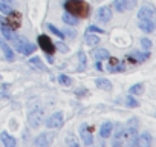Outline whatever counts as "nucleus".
<instances>
[{
    "label": "nucleus",
    "instance_id": "1",
    "mask_svg": "<svg viewBox=\"0 0 156 147\" xmlns=\"http://www.w3.org/2000/svg\"><path fill=\"white\" fill-rule=\"evenodd\" d=\"M136 138H138V132L136 129H121L118 126L116 129V133H115V138H113V145L115 147H132L135 145L136 142Z\"/></svg>",
    "mask_w": 156,
    "mask_h": 147
},
{
    "label": "nucleus",
    "instance_id": "2",
    "mask_svg": "<svg viewBox=\"0 0 156 147\" xmlns=\"http://www.w3.org/2000/svg\"><path fill=\"white\" fill-rule=\"evenodd\" d=\"M64 8L69 14L75 17H87L89 16V6L83 0H67L64 3Z\"/></svg>",
    "mask_w": 156,
    "mask_h": 147
},
{
    "label": "nucleus",
    "instance_id": "3",
    "mask_svg": "<svg viewBox=\"0 0 156 147\" xmlns=\"http://www.w3.org/2000/svg\"><path fill=\"white\" fill-rule=\"evenodd\" d=\"M41 120H43V107L40 104V101H35V107L29 110V115H28V121H29V126L37 129L40 124H41Z\"/></svg>",
    "mask_w": 156,
    "mask_h": 147
},
{
    "label": "nucleus",
    "instance_id": "4",
    "mask_svg": "<svg viewBox=\"0 0 156 147\" xmlns=\"http://www.w3.org/2000/svg\"><path fill=\"white\" fill-rule=\"evenodd\" d=\"M136 6V0H113V8L118 13L130 11Z\"/></svg>",
    "mask_w": 156,
    "mask_h": 147
},
{
    "label": "nucleus",
    "instance_id": "5",
    "mask_svg": "<svg viewBox=\"0 0 156 147\" xmlns=\"http://www.w3.org/2000/svg\"><path fill=\"white\" fill-rule=\"evenodd\" d=\"M6 25H8L11 29H19L20 25H22V14L17 13V11H11V13H8Z\"/></svg>",
    "mask_w": 156,
    "mask_h": 147
},
{
    "label": "nucleus",
    "instance_id": "6",
    "mask_svg": "<svg viewBox=\"0 0 156 147\" xmlns=\"http://www.w3.org/2000/svg\"><path fill=\"white\" fill-rule=\"evenodd\" d=\"M63 126V113L61 112H55L54 115H51L46 120V127L49 129H58Z\"/></svg>",
    "mask_w": 156,
    "mask_h": 147
},
{
    "label": "nucleus",
    "instance_id": "7",
    "mask_svg": "<svg viewBox=\"0 0 156 147\" xmlns=\"http://www.w3.org/2000/svg\"><path fill=\"white\" fill-rule=\"evenodd\" d=\"M38 45H40V48L46 52V54H54V51H55V46H54V43L51 41V38L48 37V35H40L38 37Z\"/></svg>",
    "mask_w": 156,
    "mask_h": 147
},
{
    "label": "nucleus",
    "instance_id": "8",
    "mask_svg": "<svg viewBox=\"0 0 156 147\" xmlns=\"http://www.w3.org/2000/svg\"><path fill=\"white\" fill-rule=\"evenodd\" d=\"M97 17H98L100 22L107 23V22L112 19V11H110V8H109V6H101V8L97 11Z\"/></svg>",
    "mask_w": 156,
    "mask_h": 147
},
{
    "label": "nucleus",
    "instance_id": "9",
    "mask_svg": "<svg viewBox=\"0 0 156 147\" xmlns=\"http://www.w3.org/2000/svg\"><path fill=\"white\" fill-rule=\"evenodd\" d=\"M138 17L141 20H153L154 17V9L151 6H142L138 13Z\"/></svg>",
    "mask_w": 156,
    "mask_h": 147
},
{
    "label": "nucleus",
    "instance_id": "10",
    "mask_svg": "<svg viewBox=\"0 0 156 147\" xmlns=\"http://www.w3.org/2000/svg\"><path fill=\"white\" fill-rule=\"evenodd\" d=\"M29 66L31 67H34L35 70H40V72H48V67L44 66V63L41 61V58L40 57H32V58H29Z\"/></svg>",
    "mask_w": 156,
    "mask_h": 147
},
{
    "label": "nucleus",
    "instance_id": "11",
    "mask_svg": "<svg viewBox=\"0 0 156 147\" xmlns=\"http://www.w3.org/2000/svg\"><path fill=\"white\" fill-rule=\"evenodd\" d=\"M51 139H52L51 133H41V135H38V136L34 139V144L38 145V147H46V145L51 144Z\"/></svg>",
    "mask_w": 156,
    "mask_h": 147
},
{
    "label": "nucleus",
    "instance_id": "12",
    "mask_svg": "<svg viewBox=\"0 0 156 147\" xmlns=\"http://www.w3.org/2000/svg\"><path fill=\"white\" fill-rule=\"evenodd\" d=\"M80 132H81V138H83V142H84L86 145H90V144L94 142V138H92L90 132H87V124H83V126L80 127Z\"/></svg>",
    "mask_w": 156,
    "mask_h": 147
},
{
    "label": "nucleus",
    "instance_id": "13",
    "mask_svg": "<svg viewBox=\"0 0 156 147\" xmlns=\"http://www.w3.org/2000/svg\"><path fill=\"white\" fill-rule=\"evenodd\" d=\"M138 147H150L151 145V136L148 133H142L139 138H136V142H135Z\"/></svg>",
    "mask_w": 156,
    "mask_h": 147
},
{
    "label": "nucleus",
    "instance_id": "14",
    "mask_svg": "<svg viewBox=\"0 0 156 147\" xmlns=\"http://www.w3.org/2000/svg\"><path fill=\"white\" fill-rule=\"evenodd\" d=\"M0 48H2V51H3L8 61H14V51L9 48V45H6L3 40H0Z\"/></svg>",
    "mask_w": 156,
    "mask_h": 147
},
{
    "label": "nucleus",
    "instance_id": "15",
    "mask_svg": "<svg viewBox=\"0 0 156 147\" xmlns=\"http://www.w3.org/2000/svg\"><path fill=\"white\" fill-rule=\"evenodd\" d=\"M112 129H113V124L112 123H104L103 126H101V129H100V136L101 138H107V136H110L112 135Z\"/></svg>",
    "mask_w": 156,
    "mask_h": 147
},
{
    "label": "nucleus",
    "instance_id": "16",
    "mask_svg": "<svg viewBox=\"0 0 156 147\" xmlns=\"http://www.w3.org/2000/svg\"><path fill=\"white\" fill-rule=\"evenodd\" d=\"M3 25H2V28H0V29H2V34L5 35V38L6 40H9V41H12V38L16 37V34H14V29H11L5 22H2Z\"/></svg>",
    "mask_w": 156,
    "mask_h": 147
},
{
    "label": "nucleus",
    "instance_id": "17",
    "mask_svg": "<svg viewBox=\"0 0 156 147\" xmlns=\"http://www.w3.org/2000/svg\"><path fill=\"white\" fill-rule=\"evenodd\" d=\"M139 28L144 32H153L154 31V22L153 20H141L139 22Z\"/></svg>",
    "mask_w": 156,
    "mask_h": 147
},
{
    "label": "nucleus",
    "instance_id": "18",
    "mask_svg": "<svg viewBox=\"0 0 156 147\" xmlns=\"http://www.w3.org/2000/svg\"><path fill=\"white\" fill-rule=\"evenodd\" d=\"M92 55H94L97 60H104V58H109V57H110L109 51H107V49H103V48H100V49H94Z\"/></svg>",
    "mask_w": 156,
    "mask_h": 147
},
{
    "label": "nucleus",
    "instance_id": "19",
    "mask_svg": "<svg viewBox=\"0 0 156 147\" xmlns=\"http://www.w3.org/2000/svg\"><path fill=\"white\" fill-rule=\"evenodd\" d=\"M95 84H97L100 89H104V91H110V89H112V83H110L109 80H106V78H97Z\"/></svg>",
    "mask_w": 156,
    "mask_h": 147
},
{
    "label": "nucleus",
    "instance_id": "20",
    "mask_svg": "<svg viewBox=\"0 0 156 147\" xmlns=\"http://www.w3.org/2000/svg\"><path fill=\"white\" fill-rule=\"evenodd\" d=\"M2 139H3V144H5L6 147H14V145H16V139H14L11 135H8V132H3V133H2Z\"/></svg>",
    "mask_w": 156,
    "mask_h": 147
},
{
    "label": "nucleus",
    "instance_id": "21",
    "mask_svg": "<svg viewBox=\"0 0 156 147\" xmlns=\"http://www.w3.org/2000/svg\"><path fill=\"white\" fill-rule=\"evenodd\" d=\"M86 43H87L89 46H97V45L100 43V37L92 35V34H87V35H86Z\"/></svg>",
    "mask_w": 156,
    "mask_h": 147
},
{
    "label": "nucleus",
    "instance_id": "22",
    "mask_svg": "<svg viewBox=\"0 0 156 147\" xmlns=\"http://www.w3.org/2000/svg\"><path fill=\"white\" fill-rule=\"evenodd\" d=\"M63 20H64V23L66 25H76V17L75 16H72V14H69V13H66L64 16H63Z\"/></svg>",
    "mask_w": 156,
    "mask_h": 147
},
{
    "label": "nucleus",
    "instance_id": "23",
    "mask_svg": "<svg viewBox=\"0 0 156 147\" xmlns=\"http://www.w3.org/2000/svg\"><path fill=\"white\" fill-rule=\"evenodd\" d=\"M142 92H144V84L142 83H138V84H135V86L130 88V94L132 95H139Z\"/></svg>",
    "mask_w": 156,
    "mask_h": 147
},
{
    "label": "nucleus",
    "instance_id": "24",
    "mask_svg": "<svg viewBox=\"0 0 156 147\" xmlns=\"http://www.w3.org/2000/svg\"><path fill=\"white\" fill-rule=\"evenodd\" d=\"M0 13H3V14L11 13V5H9V3H6V2H2V0H0Z\"/></svg>",
    "mask_w": 156,
    "mask_h": 147
},
{
    "label": "nucleus",
    "instance_id": "25",
    "mask_svg": "<svg viewBox=\"0 0 156 147\" xmlns=\"http://www.w3.org/2000/svg\"><path fill=\"white\" fill-rule=\"evenodd\" d=\"M78 58H80V67H78V69H84L86 67V55H84V52H78Z\"/></svg>",
    "mask_w": 156,
    "mask_h": 147
},
{
    "label": "nucleus",
    "instance_id": "26",
    "mask_svg": "<svg viewBox=\"0 0 156 147\" xmlns=\"http://www.w3.org/2000/svg\"><path fill=\"white\" fill-rule=\"evenodd\" d=\"M48 28H49V29H51V31H52V32H54V34H55V35H57L58 38H64V34H63V32H61L60 29H57V28H55L54 25L48 23Z\"/></svg>",
    "mask_w": 156,
    "mask_h": 147
},
{
    "label": "nucleus",
    "instance_id": "27",
    "mask_svg": "<svg viewBox=\"0 0 156 147\" xmlns=\"http://www.w3.org/2000/svg\"><path fill=\"white\" fill-rule=\"evenodd\" d=\"M35 51V46L32 45V43H29V41H26V45H25V51H23V54L25 55H29V54H32Z\"/></svg>",
    "mask_w": 156,
    "mask_h": 147
},
{
    "label": "nucleus",
    "instance_id": "28",
    "mask_svg": "<svg viewBox=\"0 0 156 147\" xmlns=\"http://www.w3.org/2000/svg\"><path fill=\"white\" fill-rule=\"evenodd\" d=\"M58 81H60L63 86H70V84H72V80H70L69 77H66V75H58Z\"/></svg>",
    "mask_w": 156,
    "mask_h": 147
},
{
    "label": "nucleus",
    "instance_id": "29",
    "mask_svg": "<svg viewBox=\"0 0 156 147\" xmlns=\"http://www.w3.org/2000/svg\"><path fill=\"white\" fill-rule=\"evenodd\" d=\"M141 46H142L145 51H150L153 45H151V41H150L148 38H145V37H144V38H141Z\"/></svg>",
    "mask_w": 156,
    "mask_h": 147
},
{
    "label": "nucleus",
    "instance_id": "30",
    "mask_svg": "<svg viewBox=\"0 0 156 147\" xmlns=\"http://www.w3.org/2000/svg\"><path fill=\"white\" fill-rule=\"evenodd\" d=\"M55 49H58V51H60V52H63V54H66V52L69 51V48H67L63 41H58V43L55 45Z\"/></svg>",
    "mask_w": 156,
    "mask_h": 147
},
{
    "label": "nucleus",
    "instance_id": "31",
    "mask_svg": "<svg viewBox=\"0 0 156 147\" xmlns=\"http://www.w3.org/2000/svg\"><path fill=\"white\" fill-rule=\"evenodd\" d=\"M126 104H127L129 107H136L139 103H138L135 98H132V97H127V98H126Z\"/></svg>",
    "mask_w": 156,
    "mask_h": 147
},
{
    "label": "nucleus",
    "instance_id": "32",
    "mask_svg": "<svg viewBox=\"0 0 156 147\" xmlns=\"http://www.w3.org/2000/svg\"><path fill=\"white\" fill-rule=\"evenodd\" d=\"M135 57H138V61H144L145 58H148V54H139V52H133Z\"/></svg>",
    "mask_w": 156,
    "mask_h": 147
},
{
    "label": "nucleus",
    "instance_id": "33",
    "mask_svg": "<svg viewBox=\"0 0 156 147\" xmlns=\"http://www.w3.org/2000/svg\"><path fill=\"white\" fill-rule=\"evenodd\" d=\"M89 31H90V32H100V34L103 32V31H101L100 28H97V26H90V28H89Z\"/></svg>",
    "mask_w": 156,
    "mask_h": 147
},
{
    "label": "nucleus",
    "instance_id": "34",
    "mask_svg": "<svg viewBox=\"0 0 156 147\" xmlns=\"http://www.w3.org/2000/svg\"><path fill=\"white\" fill-rule=\"evenodd\" d=\"M64 34H66L67 37H75V31H70V29H66Z\"/></svg>",
    "mask_w": 156,
    "mask_h": 147
},
{
    "label": "nucleus",
    "instance_id": "35",
    "mask_svg": "<svg viewBox=\"0 0 156 147\" xmlns=\"http://www.w3.org/2000/svg\"><path fill=\"white\" fill-rule=\"evenodd\" d=\"M2 2H6V3H9V5H12V3H14V0H2Z\"/></svg>",
    "mask_w": 156,
    "mask_h": 147
}]
</instances>
